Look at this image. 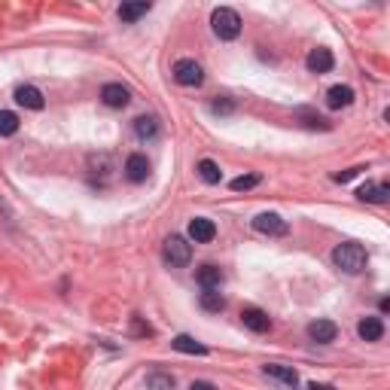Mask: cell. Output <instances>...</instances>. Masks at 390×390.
<instances>
[{"instance_id":"cell-26","label":"cell","mask_w":390,"mask_h":390,"mask_svg":"<svg viewBox=\"0 0 390 390\" xmlns=\"http://www.w3.org/2000/svg\"><path fill=\"white\" fill-rule=\"evenodd\" d=\"M211 110H213V113H220V116H226V113H232V110H235V104L229 98H217L211 104Z\"/></svg>"},{"instance_id":"cell-22","label":"cell","mask_w":390,"mask_h":390,"mask_svg":"<svg viewBox=\"0 0 390 390\" xmlns=\"http://www.w3.org/2000/svg\"><path fill=\"white\" fill-rule=\"evenodd\" d=\"M198 177H202L204 183H220V177H222V171H220V165L213 162V159H202V162H198Z\"/></svg>"},{"instance_id":"cell-12","label":"cell","mask_w":390,"mask_h":390,"mask_svg":"<svg viewBox=\"0 0 390 390\" xmlns=\"http://www.w3.org/2000/svg\"><path fill=\"white\" fill-rule=\"evenodd\" d=\"M241 323L247 326L250 332H268V330H272V317L262 311V308H244V311H241Z\"/></svg>"},{"instance_id":"cell-1","label":"cell","mask_w":390,"mask_h":390,"mask_svg":"<svg viewBox=\"0 0 390 390\" xmlns=\"http://www.w3.org/2000/svg\"><path fill=\"white\" fill-rule=\"evenodd\" d=\"M332 262H336V268H341V272L360 275L366 268V262H369V253H366L363 244L345 241V244H339V247L332 250Z\"/></svg>"},{"instance_id":"cell-28","label":"cell","mask_w":390,"mask_h":390,"mask_svg":"<svg viewBox=\"0 0 390 390\" xmlns=\"http://www.w3.org/2000/svg\"><path fill=\"white\" fill-rule=\"evenodd\" d=\"M189 390H217L211 384V381H193V384H189Z\"/></svg>"},{"instance_id":"cell-14","label":"cell","mask_w":390,"mask_h":390,"mask_svg":"<svg viewBox=\"0 0 390 390\" xmlns=\"http://www.w3.org/2000/svg\"><path fill=\"white\" fill-rule=\"evenodd\" d=\"M262 372H266L268 378L281 381L284 387H296V384H299L296 369H290V366H281V363H266V366H262Z\"/></svg>"},{"instance_id":"cell-7","label":"cell","mask_w":390,"mask_h":390,"mask_svg":"<svg viewBox=\"0 0 390 390\" xmlns=\"http://www.w3.org/2000/svg\"><path fill=\"white\" fill-rule=\"evenodd\" d=\"M332 65H336V58H332V52L323 49V46L311 49V52H308V58H305V67L311 70V74H330Z\"/></svg>"},{"instance_id":"cell-15","label":"cell","mask_w":390,"mask_h":390,"mask_svg":"<svg viewBox=\"0 0 390 390\" xmlns=\"http://www.w3.org/2000/svg\"><path fill=\"white\" fill-rule=\"evenodd\" d=\"M387 195H390L387 183H363V186L357 189V198H363V202H372V204H384Z\"/></svg>"},{"instance_id":"cell-11","label":"cell","mask_w":390,"mask_h":390,"mask_svg":"<svg viewBox=\"0 0 390 390\" xmlns=\"http://www.w3.org/2000/svg\"><path fill=\"white\" fill-rule=\"evenodd\" d=\"M189 238H193L195 244H208L217 238V226H213V220L208 217H195L193 222H189Z\"/></svg>"},{"instance_id":"cell-4","label":"cell","mask_w":390,"mask_h":390,"mask_svg":"<svg viewBox=\"0 0 390 390\" xmlns=\"http://www.w3.org/2000/svg\"><path fill=\"white\" fill-rule=\"evenodd\" d=\"M174 79H177L180 86H189V89H193V86L204 83V70L195 58H180L177 65H174Z\"/></svg>"},{"instance_id":"cell-20","label":"cell","mask_w":390,"mask_h":390,"mask_svg":"<svg viewBox=\"0 0 390 390\" xmlns=\"http://www.w3.org/2000/svg\"><path fill=\"white\" fill-rule=\"evenodd\" d=\"M171 345H174V351H180V354H198V357L208 354V348L198 345V341H195L193 336H177V339L171 341Z\"/></svg>"},{"instance_id":"cell-10","label":"cell","mask_w":390,"mask_h":390,"mask_svg":"<svg viewBox=\"0 0 390 390\" xmlns=\"http://www.w3.org/2000/svg\"><path fill=\"white\" fill-rule=\"evenodd\" d=\"M339 336V326L332 320H314L308 323V339L317 341V345H330V341H336Z\"/></svg>"},{"instance_id":"cell-30","label":"cell","mask_w":390,"mask_h":390,"mask_svg":"<svg viewBox=\"0 0 390 390\" xmlns=\"http://www.w3.org/2000/svg\"><path fill=\"white\" fill-rule=\"evenodd\" d=\"M378 308H381V314H387V311H390V299H381Z\"/></svg>"},{"instance_id":"cell-21","label":"cell","mask_w":390,"mask_h":390,"mask_svg":"<svg viewBox=\"0 0 390 390\" xmlns=\"http://www.w3.org/2000/svg\"><path fill=\"white\" fill-rule=\"evenodd\" d=\"M202 308L211 314H220L222 308H226V296H222L220 290H204L202 293Z\"/></svg>"},{"instance_id":"cell-13","label":"cell","mask_w":390,"mask_h":390,"mask_svg":"<svg viewBox=\"0 0 390 390\" xmlns=\"http://www.w3.org/2000/svg\"><path fill=\"white\" fill-rule=\"evenodd\" d=\"M125 177H129L131 183H143L149 177V159L140 156V153L129 156V159H125Z\"/></svg>"},{"instance_id":"cell-27","label":"cell","mask_w":390,"mask_h":390,"mask_svg":"<svg viewBox=\"0 0 390 390\" xmlns=\"http://www.w3.org/2000/svg\"><path fill=\"white\" fill-rule=\"evenodd\" d=\"M363 168H348V171H341V174H336V177H332V180H336V183H348V180H354L357 177V174H360Z\"/></svg>"},{"instance_id":"cell-17","label":"cell","mask_w":390,"mask_h":390,"mask_svg":"<svg viewBox=\"0 0 390 390\" xmlns=\"http://www.w3.org/2000/svg\"><path fill=\"white\" fill-rule=\"evenodd\" d=\"M357 332H360L363 341H381L384 323H381V317H363V320L357 323Z\"/></svg>"},{"instance_id":"cell-3","label":"cell","mask_w":390,"mask_h":390,"mask_svg":"<svg viewBox=\"0 0 390 390\" xmlns=\"http://www.w3.org/2000/svg\"><path fill=\"white\" fill-rule=\"evenodd\" d=\"M189 259H193V244L180 235H171L165 241V262L174 268H183V266H189Z\"/></svg>"},{"instance_id":"cell-19","label":"cell","mask_w":390,"mask_h":390,"mask_svg":"<svg viewBox=\"0 0 390 390\" xmlns=\"http://www.w3.org/2000/svg\"><path fill=\"white\" fill-rule=\"evenodd\" d=\"M153 10V3H147V0H140V3H122L119 6V19L122 22H138L140 15H147Z\"/></svg>"},{"instance_id":"cell-23","label":"cell","mask_w":390,"mask_h":390,"mask_svg":"<svg viewBox=\"0 0 390 390\" xmlns=\"http://www.w3.org/2000/svg\"><path fill=\"white\" fill-rule=\"evenodd\" d=\"M19 131V116L10 110H0V138H13Z\"/></svg>"},{"instance_id":"cell-25","label":"cell","mask_w":390,"mask_h":390,"mask_svg":"<svg viewBox=\"0 0 390 390\" xmlns=\"http://www.w3.org/2000/svg\"><path fill=\"white\" fill-rule=\"evenodd\" d=\"M259 174H244V177H235L232 180V189L235 193H247V189H253V186H259Z\"/></svg>"},{"instance_id":"cell-16","label":"cell","mask_w":390,"mask_h":390,"mask_svg":"<svg viewBox=\"0 0 390 390\" xmlns=\"http://www.w3.org/2000/svg\"><path fill=\"white\" fill-rule=\"evenodd\" d=\"M326 104H330V110L351 107L354 104V89L351 86H332V89L326 92Z\"/></svg>"},{"instance_id":"cell-2","label":"cell","mask_w":390,"mask_h":390,"mask_svg":"<svg viewBox=\"0 0 390 390\" xmlns=\"http://www.w3.org/2000/svg\"><path fill=\"white\" fill-rule=\"evenodd\" d=\"M211 28L220 40H235L238 34H241V19H238L235 10L220 6V10H213V15H211Z\"/></svg>"},{"instance_id":"cell-18","label":"cell","mask_w":390,"mask_h":390,"mask_svg":"<svg viewBox=\"0 0 390 390\" xmlns=\"http://www.w3.org/2000/svg\"><path fill=\"white\" fill-rule=\"evenodd\" d=\"M134 134H138L140 140H153L159 134V119L156 116H138L134 119Z\"/></svg>"},{"instance_id":"cell-5","label":"cell","mask_w":390,"mask_h":390,"mask_svg":"<svg viewBox=\"0 0 390 390\" xmlns=\"http://www.w3.org/2000/svg\"><path fill=\"white\" fill-rule=\"evenodd\" d=\"M253 229L257 232H262V235H272V238H281V235H286V220L284 217H277V213H259L257 220H253Z\"/></svg>"},{"instance_id":"cell-9","label":"cell","mask_w":390,"mask_h":390,"mask_svg":"<svg viewBox=\"0 0 390 390\" xmlns=\"http://www.w3.org/2000/svg\"><path fill=\"white\" fill-rule=\"evenodd\" d=\"M15 104H22L25 110H43L46 98L37 86H19V89H15Z\"/></svg>"},{"instance_id":"cell-6","label":"cell","mask_w":390,"mask_h":390,"mask_svg":"<svg viewBox=\"0 0 390 390\" xmlns=\"http://www.w3.org/2000/svg\"><path fill=\"white\" fill-rule=\"evenodd\" d=\"M101 101H104L107 107H113V110H122V107H129L131 92L125 89L122 83H107L104 89H101Z\"/></svg>"},{"instance_id":"cell-8","label":"cell","mask_w":390,"mask_h":390,"mask_svg":"<svg viewBox=\"0 0 390 390\" xmlns=\"http://www.w3.org/2000/svg\"><path fill=\"white\" fill-rule=\"evenodd\" d=\"M195 281L202 284V290H220L222 281H226V275H222L220 266H213V262H204V266L195 272Z\"/></svg>"},{"instance_id":"cell-29","label":"cell","mask_w":390,"mask_h":390,"mask_svg":"<svg viewBox=\"0 0 390 390\" xmlns=\"http://www.w3.org/2000/svg\"><path fill=\"white\" fill-rule=\"evenodd\" d=\"M308 390H336V387H332V384H317V381H314V384H308Z\"/></svg>"},{"instance_id":"cell-24","label":"cell","mask_w":390,"mask_h":390,"mask_svg":"<svg viewBox=\"0 0 390 390\" xmlns=\"http://www.w3.org/2000/svg\"><path fill=\"white\" fill-rule=\"evenodd\" d=\"M147 387H149V390H174V375H165V372H153V375H147Z\"/></svg>"}]
</instances>
